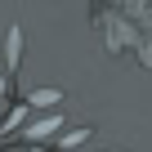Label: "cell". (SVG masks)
<instances>
[{"label":"cell","instance_id":"cell-1","mask_svg":"<svg viewBox=\"0 0 152 152\" xmlns=\"http://www.w3.org/2000/svg\"><path fill=\"white\" fill-rule=\"evenodd\" d=\"M5 63H9V76H18V63H23V27L9 23L5 31Z\"/></svg>","mask_w":152,"mask_h":152},{"label":"cell","instance_id":"cell-2","mask_svg":"<svg viewBox=\"0 0 152 152\" xmlns=\"http://www.w3.org/2000/svg\"><path fill=\"white\" fill-rule=\"evenodd\" d=\"M58 130H63V112H49V116H40V121L27 125V143H40V139H49Z\"/></svg>","mask_w":152,"mask_h":152},{"label":"cell","instance_id":"cell-3","mask_svg":"<svg viewBox=\"0 0 152 152\" xmlns=\"http://www.w3.org/2000/svg\"><path fill=\"white\" fill-rule=\"evenodd\" d=\"M58 99H63V94H58L54 85H40V90H31V107H58Z\"/></svg>","mask_w":152,"mask_h":152},{"label":"cell","instance_id":"cell-4","mask_svg":"<svg viewBox=\"0 0 152 152\" xmlns=\"http://www.w3.org/2000/svg\"><path fill=\"white\" fill-rule=\"evenodd\" d=\"M85 139H90V125H81V130H67V134L58 139V148H81Z\"/></svg>","mask_w":152,"mask_h":152},{"label":"cell","instance_id":"cell-5","mask_svg":"<svg viewBox=\"0 0 152 152\" xmlns=\"http://www.w3.org/2000/svg\"><path fill=\"white\" fill-rule=\"evenodd\" d=\"M23 121H27V107H14V112H9V125H5V130H0V134H9V130H18Z\"/></svg>","mask_w":152,"mask_h":152},{"label":"cell","instance_id":"cell-6","mask_svg":"<svg viewBox=\"0 0 152 152\" xmlns=\"http://www.w3.org/2000/svg\"><path fill=\"white\" fill-rule=\"evenodd\" d=\"M0 94H9V76L5 72H0Z\"/></svg>","mask_w":152,"mask_h":152},{"label":"cell","instance_id":"cell-7","mask_svg":"<svg viewBox=\"0 0 152 152\" xmlns=\"http://www.w3.org/2000/svg\"><path fill=\"white\" fill-rule=\"evenodd\" d=\"M31 152H45V148H31Z\"/></svg>","mask_w":152,"mask_h":152},{"label":"cell","instance_id":"cell-8","mask_svg":"<svg viewBox=\"0 0 152 152\" xmlns=\"http://www.w3.org/2000/svg\"><path fill=\"white\" fill-rule=\"evenodd\" d=\"M112 152H121V148H112Z\"/></svg>","mask_w":152,"mask_h":152}]
</instances>
